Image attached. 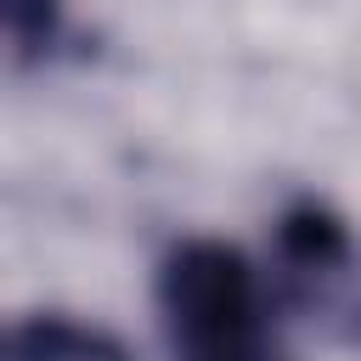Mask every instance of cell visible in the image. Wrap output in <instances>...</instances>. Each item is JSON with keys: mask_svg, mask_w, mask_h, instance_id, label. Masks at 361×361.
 I'll use <instances>...</instances> for the list:
<instances>
[{"mask_svg": "<svg viewBox=\"0 0 361 361\" xmlns=\"http://www.w3.org/2000/svg\"><path fill=\"white\" fill-rule=\"evenodd\" d=\"M169 361H288L276 299L254 259L220 237H186L152 276Z\"/></svg>", "mask_w": 361, "mask_h": 361, "instance_id": "obj_1", "label": "cell"}, {"mask_svg": "<svg viewBox=\"0 0 361 361\" xmlns=\"http://www.w3.org/2000/svg\"><path fill=\"white\" fill-rule=\"evenodd\" d=\"M271 276L299 316L333 338H361V248L333 209L293 203L276 220Z\"/></svg>", "mask_w": 361, "mask_h": 361, "instance_id": "obj_2", "label": "cell"}, {"mask_svg": "<svg viewBox=\"0 0 361 361\" xmlns=\"http://www.w3.org/2000/svg\"><path fill=\"white\" fill-rule=\"evenodd\" d=\"M6 355L11 361H135L118 333L79 322V316H62V310H34V316L11 322Z\"/></svg>", "mask_w": 361, "mask_h": 361, "instance_id": "obj_3", "label": "cell"}, {"mask_svg": "<svg viewBox=\"0 0 361 361\" xmlns=\"http://www.w3.org/2000/svg\"><path fill=\"white\" fill-rule=\"evenodd\" d=\"M62 17H68V0H6V45H11V62L17 68H34L56 51L62 39Z\"/></svg>", "mask_w": 361, "mask_h": 361, "instance_id": "obj_4", "label": "cell"}]
</instances>
